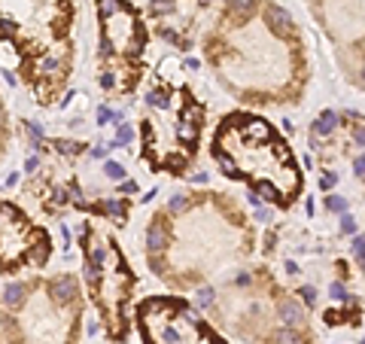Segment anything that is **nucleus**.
I'll return each instance as SVG.
<instances>
[{"mask_svg":"<svg viewBox=\"0 0 365 344\" xmlns=\"http://www.w3.org/2000/svg\"><path fill=\"white\" fill-rule=\"evenodd\" d=\"M326 207H329L332 213H344V210H347V201H344L341 195H329V198H326Z\"/></svg>","mask_w":365,"mask_h":344,"instance_id":"17","label":"nucleus"},{"mask_svg":"<svg viewBox=\"0 0 365 344\" xmlns=\"http://www.w3.org/2000/svg\"><path fill=\"white\" fill-rule=\"evenodd\" d=\"M256 198H265V201H280V189L274 183H259L256 186Z\"/></svg>","mask_w":365,"mask_h":344,"instance_id":"7","label":"nucleus"},{"mask_svg":"<svg viewBox=\"0 0 365 344\" xmlns=\"http://www.w3.org/2000/svg\"><path fill=\"white\" fill-rule=\"evenodd\" d=\"M104 155H107V149H104V146H94V149H91V159H104Z\"/></svg>","mask_w":365,"mask_h":344,"instance_id":"40","label":"nucleus"},{"mask_svg":"<svg viewBox=\"0 0 365 344\" xmlns=\"http://www.w3.org/2000/svg\"><path fill=\"white\" fill-rule=\"evenodd\" d=\"M277 344H302V335H298L295 329H289V326H286V329H280V332H277Z\"/></svg>","mask_w":365,"mask_h":344,"instance_id":"15","label":"nucleus"},{"mask_svg":"<svg viewBox=\"0 0 365 344\" xmlns=\"http://www.w3.org/2000/svg\"><path fill=\"white\" fill-rule=\"evenodd\" d=\"M198 122H201V107H186V110H183V125H192V128H195Z\"/></svg>","mask_w":365,"mask_h":344,"instance_id":"16","label":"nucleus"},{"mask_svg":"<svg viewBox=\"0 0 365 344\" xmlns=\"http://www.w3.org/2000/svg\"><path fill=\"white\" fill-rule=\"evenodd\" d=\"M329 293H332L335 299H347V293H344V284H338V280H335V284L329 287Z\"/></svg>","mask_w":365,"mask_h":344,"instance_id":"30","label":"nucleus"},{"mask_svg":"<svg viewBox=\"0 0 365 344\" xmlns=\"http://www.w3.org/2000/svg\"><path fill=\"white\" fill-rule=\"evenodd\" d=\"M88 259H91L94 265H101V268H104V262H107V250H104V247H91Z\"/></svg>","mask_w":365,"mask_h":344,"instance_id":"21","label":"nucleus"},{"mask_svg":"<svg viewBox=\"0 0 365 344\" xmlns=\"http://www.w3.org/2000/svg\"><path fill=\"white\" fill-rule=\"evenodd\" d=\"M119 9H125L122 0H104V3H101V12H104V15H116Z\"/></svg>","mask_w":365,"mask_h":344,"instance_id":"19","label":"nucleus"},{"mask_svg":"<svg viewBox=\"0 0 365 344\" xmlns=\"http://www.w3.org/2000/svg\"><path fill=\"white\" fill-rule=\"evenodd\" d=\"M247 137H259V140H265L268 137V125L265 122H259V119H247Z\"/></svg>","mask_w":365,"mask_h":344,"instance_id":"6","label":"nucleus"},{"mask_svg":"<svg viewBox=\"0 0 365 344\" xmlns=\"http://www.w3.org/2000/svg\"><path fill=\"white\" fill-rule=\"evenodd\" d=\"M55 149L64 152V155H76L82 149V143H76V140H55Z\"/></svg>","mask_w":365,"mask_h":344,"instance_id":"13","label":"nucleus"},{"mask_svg":"<svg viewBox=\"0 0 365 344\" xmlns=\"http://www.w3.org/2000/svg\"><path fill=\"white\" fill-rule=\"evenodd\" d=\"M174 9V0H152V12H171Z\"/></svg>","mask_w":365,"mask_h":344,"instance_id":"25","label":"nucleus"},{"mask_svg":"<svg viewBox=\"0 0 365 344\" xmlns=\"http://www.w3.org/2000/svg\"><path fill=\"white\" fill-rule=\"evenodd\" d=\"M298 296L305 299V305H314V302H317V290H314V287H302Z\"/></svg>","mask_w":365,"mask_h":344,"instance_id":"24","label":"nucleus"},{"mask_svg":"<svg viewBox=\"0 0 365 344\" xmlns=\"http://www.w3.org/2000/svg\"><path fill=\"white\" fill-rule=\"evenodd\" d=\"M341 232H344V235H356V220H353L350 213L341 216Z\"/></svg>","mask_w":365,"mask_h":344,"instance_id":"20","label":"nucleus"},{"mask_svg":"<svg viewBox=\"0 0 365 344\" xmlns=\"http://www.w3.org/2000/svg\"><path fill=\"white\" fill-rule=\"evenodd\" d=\"M131 140H134L131 125H119V134H116V140L110 143V149H116V146H122V143H131Z\"/></svg>","mask_w":365,"mask_h":344,"instance_id":"10","label":"nucleus"},{"mask_svg":"<svg viewBox=\"0 0 365 344\" xmlns=\"http://www.w3.org/2000/svg\"><path fill=\"white\" fill-rule=\"evenodd\" d=\"M101 85H104V88H113V85H116V79H113V73H104V79H101Z\"/></svg>","mask_w":365,"mask_h":344,"instance_id":"37","label":"nucleus"},{"mask_svg":"<svg viewBox=\"0 0 365 344\" xmlns=\"http://www.w3.org/2000/svg\"><path fill=\"white\" fill-rule=\"evenodd\" d=\"M320 122H326L329 128H335V125H338V113H335V110H323V113H320Z\"/></svg>","mask_w":365,"mask_h":344,"instance_id":"23","label":"nucleus"},{"mask_svg":"<svg viewBox=\"0 0 365 344\" xmlns=\"http://www.w3.org/2000/svg\"><path fill=\"white\" fill-rule=\"evenodd\" d=\"M268 24L271 27H292V18H289V12L286 9H280V6H268Z\"/></svg>","mask_w":365,"mask_h":344,"instance_id":"4","label":"nucleus"},{"mask_svg":"<svg viewBox=\"0 0 365 344\" xmlns=\"http://www.w3.org/2000/svg\"><path fill=\"white\" fill-rule=\"evenodd\" d=\"M362 250H365V235H356V238H353V253L359 256Z\"/></svg>","mask_w":365,"mask_h":344,"instance_id":"33","label":"nucleus"},{"mask_svg":"<svg viewBox=\"0 0 365 344\" xmlns=\"http://www.w3.org/2000/svg\"><path fill=\"white\" fill-rule=\"evenodd\" d=\"M27 131H30L34 140H43V125H27Z\"/></svg>","mask_w":365,"mask_h":344,"instance_id":"36","label":"nucleus"},{"mask_svg":"<svg viewBox=\"0 0 365 344\" xmlns=\"http://www.w3.org/2000/svg\"><path fill=\"white\" fill-rule=\"evenodd\" d=\"M110 113H113L110 107H101V110H97V125H107V122H110Z\"/></svg>","mask_w":365,"mask_h":344,"instance_id":"31","label":"nucleus"},{"mask_svg":"<svg viewBox=\"0 0 365 344\" xmlns=\"http://www.w3.org/2000/svg\"><path fill=\"white\" fill-rule=\"evenodd\" d=\"M198 302H201V305H210V302H213V290H210V287H201V290H198Z\"/></svg>","mask_w":365,"mask_h":344,"instance_id":"27","label":"nucleus"},{"mask_svg":"<svg viewBox=\"0 0 365 344\" xmlns=\"http://www.w3.org/2000/svg\"><path fill=\"white\" fill-rule=\"evenodd\" d=\"M231 12L241 15V18H247V15L256 12V0H231Z\"/></svg>","mask_w":365,"mask_h":344,"instance_id":"8","label":"nucleus"},{"mask_svg":"<svg viewBox=\"0 0 365 344\" xmlns=\"http://www.w3.org/2000/svg\"><path fill=\"white\" fill-rule=\"evenodd\" d=\"M164 244H168V235H164V226L155 220L152 226H149V232H146V247L152 250V253H158V250H164Z\"/></svg>","mask_w":365,"mask_h":344,"instance_id":"1","label":"nucleus"},{"mask_svg":"<svg viewBox=\"0 0 365 344\" xmlns=\"http://www.w3.org/2000/svg\"><path fill=\"white\" fill-rule=\"evenodd\" d=\"M101 271H104V268H101V265H94V262H91V259H88V262H85V280H88V284H91V287H94V284H97V280H101Z\"/></svg>","mask_w":365,"mask_h":344,"instance_id":"18","label":"nucleus"},{"mask_svg":"<svg viewBox=\"0 0 365 344\" xmlns=\"http://www.w3.org/2000/svg\"><path fill=\"white\" fill-rule=\"evenodd\" d=\"M277 314H280V320H283L286 326H298V323L305 320V311H302V308H298L295 302H280Z\"/></svg>","mask_w":365,"mask_h":344,"instance_id":"2","label":"nucleus"},{"mask_svg":"<svg viewBox=\"0 0 365 344\" xmlns=\"http://www.w3.org/2000/svg\"><path fill=\"white\" fill-rule=\"evenodd\" d=\"M256 220H259V223H268V220H271V210L259 204V207H256Z\"/></svg>","mask_w":365,"mask_h":344,"instance_id":"32","label":"nucleus"},{"mask_svg":"<svg viewBox=\"0 0 365 344\" xmlns=\"http://www.w3.org/2000/svg\"><path fill=\"white\" fill-rule=\"evenodd\" d=\"M353 143H356V146H365V125H356V128H353Z\"/></svg>","mask_w":365,"mask_h":344,"instance_id":"29","label":"nucleus"},{"mask_svg":"<svg viewBox=\"0 0 365 344\" xmlns=\"http://www.w3.org/2000/svg\"><path fill=\"white\" fill-rule=\"evenodd\" d=\"M356 259H359V265H362V268H365V250H362V253H359V256H356Z\"/></svg>","mask_w":365,"mask_h":344,"instance_id":"42","label":"nucleus"},{"mask_svg":"<svg viewBox=\"0 0 365 344\" xmlns=\"http://www.w3.org/2000/svg\"><path fill=\"white\" fill-rule=\"evenodd\" d=\"M52 293H55V299L70 302V299L76 296V280H73V277H58V280L52 284Z\"/></svg>","mask_w":365,"mask_h":344,"instance_id":"3","label":"nucleus"},{"mask_svg":"<svg viewBox=\"0 0 365 344\" xmlns=\"http://www.w3.org/2000/svg\"><path fill=\"white\" fill-rule=\"evenodd\" d=\"M286 274H298V265H295V262H286Z\"/></svg>","mask_w":365,"mask_h":344,"instance_id":"41","label":"nucleus"},{"mask_svg":"<svg viewBox=\"0 0 365 344\" xmlns=\"http://www.w3.org/2000/svg\"><path fill=\"white\" fill-rule=\"evenodd\" d=\"M311 131H314V137H326V134H329V131H332V128H329V125H326V122H320V119H317V122H314V128H311Z\"/></svg>","mask_w":365,"mask_h":344,"instance_id":"26","label":"nucleus"},{"mask_svg":"<svg viewBox=\"0 0 365 344\" xmlns=\"http://www.w3.org/2000/svg\"><path fill=\"white\" fill-rule=\"evenodd\" d=\"M353 171H356L359 177H365V155H359V159H353Z\"/></svg>","mask_w":365,"mask_h":344,"instance_id":"35","label":"nucleus"},{"mask_svg":"<svg viewBox=\"0 0 365 344\" xmlns=\"http://www.w3.org/2000/svg\"><path fill=\"white\" fill-rule=\"evenodd\" d=\"M40 73H55L58 67H61V61H58V55H46V58H40Z\"/></svg>","mask_w":365,"mask_h":344,"instance_id":"11","label":"nucleus"},{"mask_svg":"<svg viewBox=\"0 0 365 344\" xmlns=\"http://www.w3.org/2000/svg\"><path fill=\"white\" fill-rule=\"evenodd\" d=\"M21 299H24V287L21 284H9L3 290V302L6 305H21Z\"/></svg>","mask_w":365,"mask_h":344,"instance_id":"5","label":"nucleus"},{"mask_svg":"<svg viewBox=\"0 0 365 344\" xmlns=\"http://www.w3.org/2000/svg\"><path fill=\"white\" fill-rule=\"evenodd\" d=\"M146 104H149V107H168V91L152 88V91L146 95Z\"/></svg>","mask_w":365,"mask_h":344,"instance_id":"12","label":"nucleus"},{"mask_svg":"<svg viewBox=\"0 0 365 344\" xmlns=\"http://www.w3.org/2000/svg\"><path fill=\"white\" fill-rule=\"evenodd\" d=\"M186 207H189V198H186V195H174V198H171V210H174V213H180V210H186Z\"/></svg>","mask_w":365,"mask_h":344,"instance_id":"22","label":"nucleus"},{"mask_svg":"<svg viewBox=\"0 0 365 344\" xmlns=\"http://www.w3.org/2000/svg\"><path fill=\"white\" fill-rule=\"evenodd\" d=\"M122 192H137V183L134 180H122Z\"/></svg>","mask_w":365,"mask_h":344,"instance_id":"38","label":"nucleus"},{"mask_svg":"<svg viewBox=\"0 0 365 344\" xmlns=\"http://www.w3.org/2000/svg\"><path fill=\"white\" fill-rule=\"evenodd\" d=\"M104 210H107L110 216H119V220H122L128 207H125V201H119V198H107V201H104Z\"/></svg>","mask_w":365,"mask_h":344,"instance_id":"9","label":"nucleus"},{"mask_svg":"<svg viewBox=\"0 0 365 344\" xmlns=\"http://www.w3.org/2000/svg\"><path fill=\"white\" fill-rule=\"evenodd\" d=\"M52 198H55V204H61V207H64V204H67V189H55V195H52Z\"/></svg>","mask_w":365,"mask_h":344,"instance_id":"34","label":"nucleus"},{"mask_svg":"<svg viewBox=\"0 0 365 344\" xmlns=\"http://www.w3.org/2000/svg\"><path fill=\"white\" fill-rule=\"evenodd\" d=\"M104 174H107L110 180H119V183L125 180V168H122L119 162H107V165H104Z\"/></svg>","mask_w":365,"mask_h":344,"instance_id":"14","label":"nucleus"},{"mask_svg":"<svg viewBox=\"0 0 365 344\" xmlns=\"http://www.w3.org/2000/svg\"><path fill=\"white\" fill-rule=\"evenodd\" d=\"M362 82H365V67H362Z\"/></svg>","mask_w":365,"mask_h":344,"instance_id":"43","label":"nucleus"},{"mask_svg":"<svg viewBox=\"0 0 365 344\" xmlns=\"http://www.w3.org/2000/svg\"><path fill=\"white\" fill-rule=\"evenodd\" d=\"M335 183H338V174H326V177L320 180V189H326V192H329V189H332Z\"/></svg>","mask_w":365,"mask_h":344,"instance_id":"28","label":"nucleus"},{"mask_svg":"<svg viewBox=\"0 0 365 344\" xmlns=\"http://www.w3.org/2000/svg\"><path fill=\"white\" fill-rule=\"evenodd\" d=\"M37 165H40V162H37V159H34V155H30V159H27V162H24V171H27V174H30V171H37Z\"/></svg>","mask_w":365,"mask_h":344,"instance_id":"39","label":"nucleus"}]
</instances>
